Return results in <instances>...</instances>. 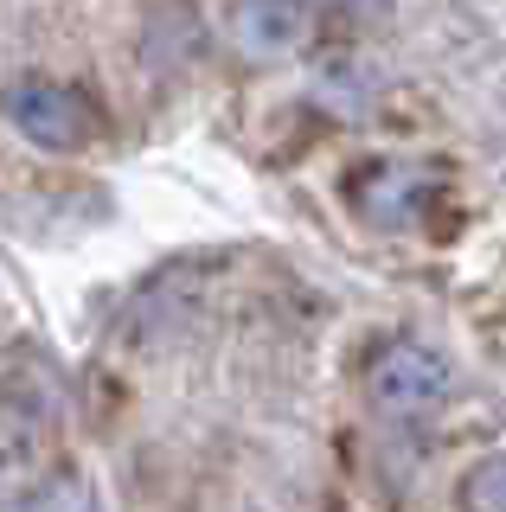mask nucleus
Returning <instances> with one entry per match:
<instances>
[{"mask_svg":"<svg viewBox=\"0 0 506 512\" xmlns=\"http://www.w3.org/2000/svg\"><path fill=\"white\" fill-rule=\"evenodd\" d=\"M455 391V372L436 346L423 340H385L366 359V404L385 423H417V416H436Z\"/></svg>","mask_w":506,"mask_h":512,"instance_id":"f03ea898","label":"nucleus"},{"mask_svg":"<svg viewBox=\"0 0 506 512\" xmlns=\"http://www.w3.org/2000/svg\"><path fill=\"white\" fill-rule=\"evenodd\" d=\"M20 512H97V493H90L77 474H45L20 500Z\"/></svg>","mask_w":506,"mask_h":512,"instance_id":"0eeeda50","label":"nucleus"},{"mask_svg":"<svg viewBox=\"0 0 506 512\" xmlns=\"http://www.w3.org/2000/svg\"><path fill=\"white\" fill-rule=\"evenodd\" d=\"M7 116L33 148L45 154H77L97 141V109H90L84 90L52 84V77H26V84L7 90Z\"/></svg>","mask_w":506,"mask_h":512,"instance_id":"20e7f679","label":"nucleus"},{"mask_svg":"<svg viewBox=\"0 0 506 512\" xmlns=\"http://www.w3.org/2000/svg\"><path fill=\"white\" fill-rule=\"evenodd\" d=\"M346 199L378 231H417L430 218V205H442V167H430V160H366V167L346 173Z\"/></svg>","mask_w":506,"mask_h":512,"instance_id":"7ed1b4c3","label":"nucleus"},{"mask_svg":"<svg viewBox=\"0 0 506 512\" xmlns=\"http://www.w3.org/2000/svg\"><path fill=\"white\" fill-rule=\"evenodd\" d=\"M455 506L462 512H506V455H487L474 461L462 493H455Z\"/></svg>","mask_w":506,"mask_h":512,"instance_id":"423d86ee","label":"nucleus"},{"mask_svg":"<svg viewBox=\"0 0 506 512\" xmlns=\"http://www.w3.org/2000/svg\"><path fill=\"white\" fill-rule=\"evenodd\" d=\"M225 32L244 58L276 64V58H295L314 39V7L308 0H237Z\"/></svg>","mask_w":506,"mask_h":512,"instance_id":"39448f33","label":"nucleus"},{"mask_svg":"<svg viewBox=\"0 0 506 512\" xmlns=\"http://www.w3.org/2000/svg\"><path fill=\"white\" fill-rule=\"evenodd\" d=\"M58 448V384L39 359L0 365V474H33Z\"/></svg>","mask_w":506,"mask_h":512,"instance_id":"f257e3e1","label":"nucleus"}]
</instances>
